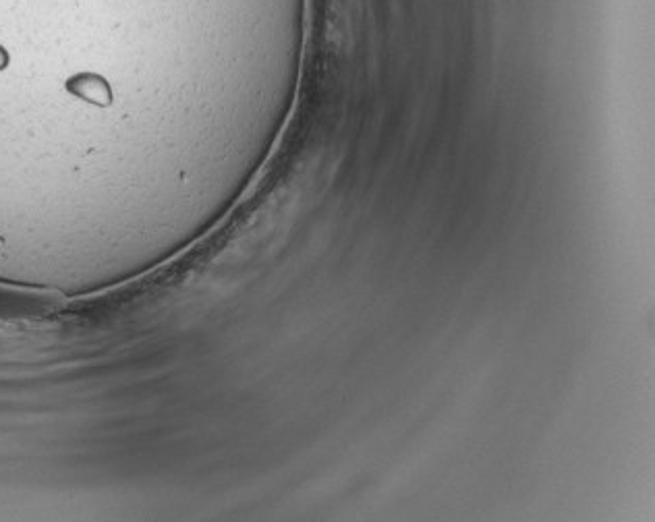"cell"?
Returning a JSON list of instances; mask_svg holds the SVG:
<instances>
[{"label":"cell","instance_id":"1","mask_svg":"<svg viewBox=\"0 0 655 522\" xmlns=\"http://www.w3.org/2000/svg\"><path fill=\"white\" fill-rule=\"evenodd\" d=\"M4 62H6V56H4V52L0 50V67H4Z\"/></svg>","mask_w":655,"mask_h":522}]
</instances>
